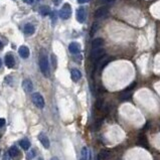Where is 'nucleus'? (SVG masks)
Returning a JSON list of instances; mask_svg holds the SVG:
<instances>
[{
  "label": "nucleus",
  "mask_w": 160,
  "mask_h": 160,
  "mask_svg": "<svg viewBox=\"0 0 160 160\" xmlns=\"http://www.w3.org/2000/svg\"><path fill=\"white\" fill-rule=\"evenodd\" d=\"M38 1H39V0H38Z\"/></svg>",
  "instance_id": "38"
},
{
  "label": "nucleus",
  "mask_w": 160,
  "mask_h": 160,
  "mask_svg": "<svg viewBox=\"0 0 160 160\" xmlns=\"http://www.w3.org/2000/svg\"><path fill=\"white\" fill-rule=\"evenodd\" d=\"M59 17H61V19H64V20L70 18V17L72 16V7H71L70 4L68 3L64 4L61 9L59 10Z\"/></svg>",
  "instance_id": "2"
},
{
  "label": "nucleus",
  "mask_w": 160,
  "mask_h": 160,
  "mask_svg": "<svg viewBox=\"0 0 160 160\" xmlns=\"http://www.w3.org/2000/svg\"><path fill=\"white\" fill-rule=\"evenodd\" d=\"M135 87H136V83H135V82H134V83L131 84V85L129 86L128 88H126V89H125V91H126V92H130V91H132L133 89L135 88Z\"/></svg>",
  "instance_id": "24"
},
{
  "label": "nucleus",
  "mask_w": 160,
  "mask_h": 160,
  "mask_svg": "<svg viewBox=\"0 0 160 160\" xmlns=\"http://www.w3.org/2000/svg\"><path fill=\"white\" fill-rule=\"evenodd\" d=\"M99 157H100V158H101L102 160H108V159L111 157L110 151H109V150H106V149L101 150V151H100Z\"/></svg>",
  "instance_id": "19"
},
{
  "label": "nucleus",
  "mask_w": 160,
  "mask_h": 160,
  "mask_svg": "<svg viewBox=\"0 0 160 160\" xmlns=\"http://www.w3.org/2000/svg\"><path fill=\"white\" fill-rule=\"evenodd\" d=\"M4 125H5V120L3 118H0V128L3 127Z\"/></svg>",
  "instance_id": "30"
},
{
  "label": "nucleus",
  "mask_w": 160,
  "mask_h": 160,
  "mask_svg": "<svg viewBox=\"0 0 160 160\" xmlns=\"http://www.w3.org/2000/svg\"><path fill=\"white\" fill-rule=\"evenodd\" d=\"M50 160H59V158H57V157H52Z\"/></svg>",
  "instance_id": "34"
},
{
  "label": "nucleus",
  "mask_w": 160,
  "mask_h": 160,
  "mask_svg": "<svg viewBox=\"0 0 160 160\" xmlns=\"http://www.w3.org/2000/svg\"><path fill=\"white\" fill-rule=\"evenodd\" d=\"M107 13H108V7H107V6H102V7H99L95 11L94 15L96 18H101V17L105 16Z\"/></svg>",
  "instance_id": "8"
},
{
  "label": "nucleus",
  "mask_w": 160,
  "mask_h": 160,
  "mask_svg": "<svg viewBox=\"0 0 160 160\" xmlns=\"http://www.w3.org/2000/svg\"><path fill=\"white\" fill-rule=\"evenodd\" d=\"M86 10L84 7H80L79 9L77 10V20L80 22V23H83L86 20Z\"/></svg>",
  "instance_id": "6"
},
{
  "label": "nucleus",
  "mask_w": 160,
  "mask_h": 160,
  "mask_svg": "<svg viewBox=\"0 0 160 160\" xmlns=\"http://www.w3.org/2000/svg\"><path fill=\"white\" fill-rule=\"evenodd\" d=\"M9 154H10V156L12 157L13 159H15V160H18L19 158H20V152H19V150H18V148H17V146H12V147H10V149H9Z\"/></svg>",
  "instance_id": "9"
},
{
  "label": "nucleus",
  "mask_w": 160,
  "mask_h": 160,
  "mask_svg": "<svg viewBox=\"0 0 160 160\" xmlns=\"http://www.w3.org/2000/svg\"><path fill=\"white\" fill-rule=\"evenodd\" d=\"M55 13H57L55 11H53L52 13H50V15H52V21H53V22L57 21V14H55Z\"/></svg>",
  "instance_id": "28"
},
{
  "label": "nucleus",
  "mask_w": 160,
  "mask_h": 160,
  "mask_svg": "<svg viewBox=\"0 0 160 160\" xmlns=\"http://www.w3.org/2000/svg\"><path fill=\"white\" fill-rule=\"evenodd\" d=\"M111 61V59H104V61H99V64H100V71H103V68H105V66L108 64Z\"/></svg>",
  "instance_id": "22"
},
{
  "label": "nucleus",
  "mask_w": 160,
  "mask_h": 160,
  "mask_svg": "<svg viewBox=\"0 0 160 160\" xmlns=\"http://www.w3.org/2000/svg\"><path fill=\"white\" fill-rule=\"evenodd\" d=\"M31 99H32L33 104H34L37 108L43 109L44 107V99L39 93H33L31 96Z\"/></svg>",
  "instance_id": "4"
},
{
  "label": "nucleus",
  "mask_w": 160,
  "mask_h": 160,
  "mask_svg": "<svg viewBox=\"0 0 160 160\" xmlns=\"http://www.w3.org/2000/svg\"><path fill=\"white\" fill-rule=\"evenodd\" d=\"M50 7H48V6L43 5V6H41V7L39 8V13H41L43 16H46V15L50 14Z\"/></svg>",
  "instance_id": "20"
},
{
  "label": "nucleus",
  "mask_w": 160,
  "mask_h": 160,
  "mask_svg": "<svg viewBox=\"0 0 160 160\" xmlns=\"http://www.w3.org/2000/svg\"><path fill=\"white\" fill-rule=\"evenodd\" d=\"M34 156H35L34 150H31V151H29V152H27V154H26V159H27V160H30V159H32Z\"/></svg>",
  "instance_id": "23"
},
{
  "label": "nucleus",
  "mask_w": 160,
  "mask_h": 160,
  "mask_svg": "<svg viewBox=\"0 0 160 160\" xmlns=\"http://www.w3.org/2000/svg\"><path fill=\"white\" fill-rule=\"evenodd\" d=\"M61 2V0H53V3H54L55 5H59Z\"/></svg>",
  "instance_id": "32"
},
{
  "label": "nucleus",
  "mask_w": 160,
  "mask_h": 160,
  "mask_svg": "<svg viewBox=\"0 0 160 160\" xmlns=\"http://www.w3.org/2000/svg\"><path fill=\"white\" fill-rule=\"evenodd\" d=\"M71 78H72V80L74 82H79L80 80H81L82 78V73L80 72L78 68H73L72 71H71Z\"/></svg>",
  "instance_id": "12"
},
{
  "label": "nucleus",
  "mask_w": 160,
  "mask_h": 160,
  "mask_svg": "<svg viewBox=\"0 0 160 160\" xmlns=\"http://www.w3.org/2000/svg\"><path fill=\"white\" fill-rule=\"evenodd\" d=\"M104 55H105V50H104L103 48H96V50H93L92 53H91V59L94 61V63L98 64V61H101Z\"/></svg>",
  "instance_id": "3"
},
{
  "label": "nucleus",
  "mask_w": 160,
  "mask_h": 160,
  "mask_svg": "<svg viewBox=\"0 0 160 160\" xmlns=\"http://www.w3.org/2000/svg\"><path fill=\"white\" fill-rule=\"evenodd\" d=\"M23 2H25V3H27V4H31L33 3V0H22Z\"/></svg>",
  "instance_id": "31"
},
{
  "label": "nucleus",
  "mask_w": 160,
  "mask_h": 160,
  "mask_svg": "<svg viewBox=\"0 0 160 160\" xmlns=\"http://www.w3.org/2000/svg\"><path fill=\"white\" fill-rule=\"evenodd\" d=\"M4 61H5V64L7 68H12L14 66V64H15V61H14V57H12L11 53H7L5 55V59H4Z\"/></svg>",
  "instance_id": "11"
},
{
  "label": "nucleus",
  "mask_w": 160,
  "mask_h": 160,
  "mask_svg": "<svg viewBox=\"0 0 160 160\" xmlns=\"http://www.w3.org/2000/svg\"><path fill=\"white\" fill-rule=\"evenodd\" d=\"M10 157H11V156H10L9 152H8V153L6 152L5 154L3 155V159H2V160H10Z\"/></svg>",
  "instance_id": "27"
},
{
  "label": "nucleus",
  "mask_w": 160,
  "mask_h": 160,
  "mask_svg": "<svg viewBox=\"0 0 160 160\" xmlns=\"http://www.w3.org/2000/svg\"><path fill=\"white\" fill-rule=\"evenodd\" d=\"M19 145L21 146V148L23 150H28L30 147V142L27 138H23L19 141Z\"/></svg>",
  "instance_id": "18"
},
{
  "label": "nucleus",
  "mask_w": 160,
  "mask_h": 160,
  "mask_svg": "<svg viewBox=\"0 0 160 160\" xmlns=\"http://www.w3.org/2000/svg\"><path fill=\"white\" fill-rule=\"evenodd\" d=\"M38 160H43V159H41H41H38Z\"/></svg>",
  "instance_id": "37"
},
{
  "label": "nucleus",
  "mask_w": 160,
  "mask_h": 160,
  "mask_svg": "<svg viewBox=\"0 0 160 160\" xmlns=\"http://www.w3.org/2000/svg\"><path fill=\"white\" fill-rule=\"evenodd\" d=\"M91 158V154L89 152L88 148L87 147H83L81 151V160H90Z\"/></svg>",
  "instance_id": "17"
},
{
  "label": "nucleus",
  "mask_w": 160,
  "mask_h": 160,
  "mask_svg": "<svg viewBox=\"0 0 160 160\" xmlns=\"http://www.w3.org/2000/svg\"><path fill=\"white\" fill-rule=\"evenodd\" d=\"M115 0H100V2L101 3H103V4H111V3H113Z\"/></svg>",
  "instance_id": "26"
},
{
  "label": "nucleus",
  "mask_w": 160,
  "mask_h": 160,
  "mask_svg": "<svg viewBox=\"0 0 160 160\" xmlns=\"http://www.w3.org/2000/svg\"><path fill=\"white\" fill-rule=\"evenodd\" d=\"M131 97H132V94H131V93L124 91V92L121 94V96H120V100H122V101H126V100L130 99Z\"/></svg>",
  "instance_id": "21"
},
{
  "label": "nucleus",
  "mask_w": 160,
  "mask_h": 160,
  "mask_svg": "<svg viewBox=\"0 0 160 160\" xmlns=\"http://www.w3.org/2000/svg\"><path fill=\"white\" fill-rule=\"evenodd\" d=\"M18 53H19V55L22 57V59H27L28 57H29V48H27V46H25V45H22L19 48V50H18Z\"/></svg>",
  "instance_id": "13"
},
{
  "label": "nucleus",
  "mask_w": 160,
  "mask_h": 160,
  "mask_svg": "<svg viewBox=\"0 0 160 160\" xmlns=\"http://www.w3.org/2000/svg\"><path fill=\"white\" fill-rule=\"evenodd\" d=\"M104 39L101 38V37H97V38H95L94 41H93L92 43V48L93 50H96V48H102V46L104 45Z\"/></svg>",
  "instance_id": "15"
},
{
  "label": "nucleus",
  "mask_w": 160,
  "mask_h": 160,
  "mask_svg": "<svg viewBox=\"0 0 160 160\" xmlns=\"http://www.w3.org/2000/svg\"><path fill=\"white\" fill-rule=\"evenodd\" d=\"M138 144L140 146H142L143 148H146L148 149L149 148V144H148V141H147V138L144 134H140L139 137H138Z\"/></svg>",
  "instance_id": "14"
},
{
  "label": "nucleus",
  "mask_w": 160,
  "mask_h": 160,
  "mask_svg": "<svg viewBox=\"0 0 160 160\" xmlns=\"http://www.w3.org/2000/svg\"><path fill=\"white\" fill-rule=\"evenodd\" d=\"M23 30H24V33H25V34L31 35V34H33V33H34L35 28H34V26H33L32 24L27 23V24H25V25H24Z\"/></svg>",
  "instance_id": "16"
},
{
  "label": "nucleus",
  "mask_w": 160,
  "mask_h": 160,
  "mask_svg": "<svg viewBox=\"0 0 160 160\" xmlns=\"http://www.w3.org/2000/svg\"><path fill=\"white\" fill-rule=\"evenodd\" d=\"M1 66H2V61H1V59H0V68H1Z\"/></svg>",
  "instance_id": "36"
},
{
  "label": "nucleus",
  "mask_w": 160,
  "mask_h": 160,
  "mask_svg": "<svg viewBox=\"0 0 160 160\" xmlns=\"http://www.w3.org/2000/svg\"><path fill=\"white\" fill-rule=\"evenodd\" d=\"M39 68H41V73L43 74L44 77L50 78V66H48V59L44 54H41L39 57Z\"/></svg>",
  "instance_id": "1"
},
{
  "label": "nucleus",
  "mask_w": 160,
  "mask_h": 160,
  "mask_svg": "<svg viewBox=\"0 0 160 160\" xmlns=\"http://www.w3.org/2000/svg\"><path fill=\"white\" fill-rule=\"evenodd\" d=\"M89 0H78V2H79L80 4H83V3H86V2H88Z\"/></svg>",
  "instance_id": "33"
},
{
  "label": "nucleus",
  "mask_w": 160,
  "mask_h": 160,
  "mask_svg": "<svg viewBox=\"0 0 160 160\" xmlns=\"http://www.w3.org/2000/svg\"><path fill=\"white\" fill-rule=\"evenodd\" d=\"M52 66H53V68H57V57H55L54 54L52 55Z\"/></svg>",
  "instance_id": "25"
},
{
  "label": "nucleus",
  "mask_w": 160,
  "mask_h": 160,
  "mask_svg": "<svg viewBox=\"0 0 160 160\" xmlns=\"http://www.w3.org/2000/svg\"><path fill=\"white\" fill-rule=\"evenodd\" d=\"M22 88H23V90L25 91L26 93H31V91L33 90L32 82L28 79L24 80V81L22 82Z\"/></svg>",
  "instance_id": "10"
},
{
  "label": "nucleus",
  "mask_w": 160,
  "mask_h": 160,
  "mask_svg": "<svg viewBox=\"0 0 160 160\" xmlns=\"http://www.w3.org/2000/svg\"><path fill=\"white\" fill-rule=\"evenodd\" d=\"M97 28H98V25H97V24H94V25H93V28H92L93 30H92V32H91V35H93L95 32H96Z\"/></svg>",
  "instance_id": "29"
},
{
  "label": "nucleus",
  "mask_w": 160,
  "mask_h": 160,
  "mask_svg": "<svg viewBox=\"0 0 160 160\" xmlns=\"http://www.w3.org/2000/svg\"><path fill=\"white\" fill-rule=\"evenodd\" d=\"M2 48V43H1V41H0V50Z\"/></svg>",
  "instance_id": "35"
},
{
  "label": "nucleus",
  "mask_w": 160,
  "mask_h": 160,
  "mask_svg": "<svg viewBox=\"0 0 160 160\" xmlns=\"http://www.w3.org/2000/svg\"><path fill=\"white\" fill-rule=\"evenodd\" d=\"M68 50H70L71 53L77 55L81 52V45H80L79 43H71L70 45H68Z\"/></svg>",
  "instance_id": "5"
},
{
  "label": "nucleus",
  "mask_w": 160,
  "mask_h": 160,
  "mask_svg": "<svg viewBox=\"0 0 160 160\" xmlns=\"http://www.w3.org/2000/svg\"><path fill=\"white\" fill-rule=\"evenodd\" d=\"M38 140L41 141V145H43L45 149H48V148H50V139H48V137L46 136L44 133H41V134L38 135Z\"/></svg>",
  "instance_id": "7"
}]
</instances>
